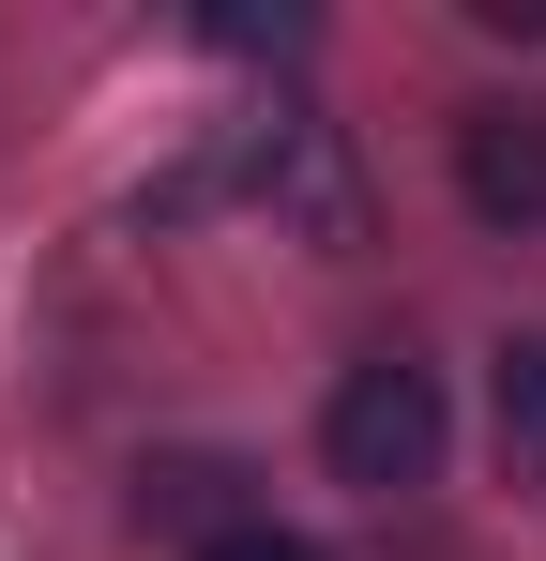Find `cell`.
Returning a JSON list of instances; mask_svg holds the SVG:
<instances>
[{
	"label": "cell",
	"instance_id": "6",
	"mask_svg": "<svg viewBox=\"0 0 546 561\" xmlns=\"http://www.w3.org/2000/svg\"><path fill=\"white\" fill-rule=\"evenodd\" d=\"M197 561H334V547H319V531H273V516H243V531H213Z\"/></svg>",
	"mask_w": 546,
	"mask_h": 561
},
{
	"label": "cell",
	"instance_id": "7",
	"mask_svg": "<svg viewBox=\"0 0 546 561\" xmlns=\"http://www.w3.org/2000/svg\"><path fill=\"white\" fill-rule=\"evenodd\" d=\"M470 31H501V46H546V0H470Z\"/></svg>",
	"mask_w": 546,
	"mask_h": 561
},
{
	"label": "cell",
	"instance_id": "1",
	"mask_svg": "<svg viewBox=\"0 0 546 561\" xmlns=\"http://www.w3.org/2000/svg\"><path fill=\"white\" fill-rule=\"evenodd\" d=\"M455 440V410H441V379L410 365V350H364L350 379H334V410H319V456H334V485H364V501H410L425 470H441Z\"/></svg>",
	"mask_w": 546,
	"mask_h": 561
},
{
	"label": "cell",
	"instance_id": "3",
	"mask_svg": "<svg viewBox=\"0 0 546 561\" xmlns=\"http://www.w3.org/2000/svg\"><path fill=\"white\" fill-rule=\"evenodd\" d=\"M455 197L486 228H546V106H455Z\"/></svg>",
	"mask_w": 546,
	"mask_h": 561
},
{
	"label": "cell",
	"instance_id": "2",
	"mask_svg": "<svg viewBox=\"0 0 546 561\" xmlns=\"http://www.w3.org/2000/svg\"><path fill=\"white\" fill-rule=\"evenodd\" d=\"M197 183H243L273 228H304V243H364V183H350V152H334V122H304V106L243 122L228 168H197ZM197 183H182V197H197Z\"/></svg>",
	"mask_w": 546,
	"mask_h": 561
},
{
	"label": "cell",
	"instance_id": "4",
	"mask_svg": "<svg viewBox=\"0 0 546 561\" xmlns=\"http://www.w3.org/2000/svg\"><path fill=\"white\" fill-rule=\"evenodd\" d=\"M243 485H259L243 456H152V470H137V516L213 547V531H243Z\"/></svg>",
	"mask_w": 546,
	"mask_h": 561
},
{
	"label": "cell",
	"instance_id": "5",
	"mask_svg": "<svg viewBox=\"0 0 546 561\" xmlns=\"http://www.w3.org/2000/svg\"><path fill=\"white\" fill-rule=\"evenodd\" d=\"M486 425H501V470H516V485H546V334H501Z\"/></svg>",
	"mask_w": 546,
	"mask_h": 561
}]
</instances>
